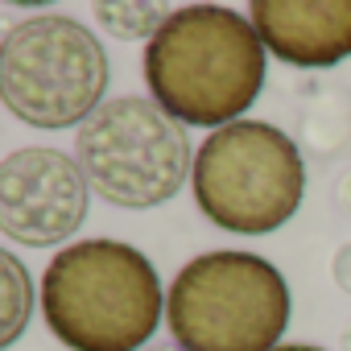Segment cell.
Instances as JSON below:
<instances>
[{
    "mask_svg": "<svg viewBox=\"0 0 351 351\" xmlns=\"http://www.w3.org/2000/svg\"><path fill=\"white\" fill-rule=\"evenodd\" d=\"M191 195L219 232L269 236L306 199L302 145L269 120H236L199 145Z\"/></svg>",
    "mask_w": 351,
    "mask_h": 351,
    "instance_id": "cell-4",
    "label": "cell"
},
{
    "mask_svg": "<svg viewBox=\"0 0 351 351\" xmlns=\"http://www.w3.org/2000/svg\"><path fill=\"white\" fill-rule=\"evenodd\" d=\"M343 145H351V91L310 83L302 95V149L330 157Z\"/></svg>",
    "mask_w": 351,
    "mask_h": 351,
    "instance_id": "cell-9",
    "label": "cell"
},
{
    "mask_svg": "<svg viewBox=\"0 0 351 351\" xmlns=\"http://www.w3.org/2000/svg\"><path fill=\"white\" fill-rule=\"evenodd\" d=\"M149 99L182 128H228L261 99L269 50L256 25L228 5H182L145 46Z\"/></svg>",
    "mask_w": 351,
    "mask_h": 351,
    "instance_id": "cell-1",
    "label": "cell"
},
{
    "mask_svg": "<svg viewBox=\"0 0 351 351\" xmlns=\"http://www.w3.org/2000/svg\"><path fill=\"white\" fill-rule=\"evenodd\" d=\"M335 207L351 219V169L339 173V182H335Z\"/></svg>",
    "mask_w": 351,
    "mask_h": 351,
    "instance_id": "cell-13",
    "label": "cell"
},
{
    "mask_svg": "<svg viewBox=\"0 0 351 351\" xmlns=\"http://www.w3.org/2000/svg\"><path fill=\"white\" fill-rule=\"evenodd\" d=\"M173 17L169 5H157V0H132V5H95V21L104 34L120 38V42H153L165 21Z\"/></svg>",
    "mask_w": 351,
    "mask_h": 351,
    "instance_id": "cell-10",
    "label": "cell"
},
{
    "mask_svg": "<svg viewBox=\"0 0 351 351\" xmlns=\"http://www.w3.org/2000/svg\"><path fill=\"white\" fill-rule=\"evenodd\" d=\"M161 314V277L136 244L75 240L42 273V318L66 351H145Z\"/></svg>",
    "mask_w": 351,
    "mask_h": 351,
    "instance_id": "cell-2",
    "label": "cell"
},
{
    "mask_svg": "<svg viewBox=\"0 0 351 351\" xmlns=\"http://www.w3.org/2000/svg\"><path fill=\"white\" fill-rule=\"evenodd\" d=\"M91 186L71 153L34 145L0 161V232L25 248L66 244L87 219Z\"/></svg>",
    "mask_w": 351,
    "mask_h": 351,
    "instance_id": "cell-7",
    "label": "cell"
},
{
    "mask_svg": "<svg viewBox=\"0 0 351 351\" xmlns=\"http://www.w3.org/2000/svg\"><path fill=\"white\" fill-rule=\"evenodd\" d=\"M277 351H326V347H314V343H281Z\"/></svg>",
    "mask_w": 351,
    "mask_h": 351,
    "instance_id": "cell-14",
    "label": "cell"
},
{
    "mask_svg": "<svg viewBox=\"0 0 351 351\" xmlns=\"http://www.w3.org/2000/svg\"><path fill=\"white\" fill-rule=\"evenodd\" d=\"M195 145L186 128L153 99H108L79 132L75 161L87 186L124 211H153L178 195L195 169Z\"/></svg>",
    "mask_w": 351,
    "mask_h": 351,
    "instance_id": "cell-6",
    "label": "cell"
},
{
    "mask_svg": "<svg viewBox=\"0 0 351 351\" xmlns=\"http://www.w3.org/2000/svg\"><path fill=\"white\" fill-rule=\"evenodd\" d=\"M330 277H335V285H339L343 293H351V244H343V248L335 252V261H330Z\"/></svg>",
    "mask_w": 351,
    "mask_h": 351,
    "instance_id": "cell-12",
    "label": "cell"
},
{
    "mask_svg": "<svg viewBox=\"0 0 351 351\" xmlns=\"http://www.w3.org/2000/svg\"><path fill=\"white\" fill-rule=\"evenodd\" d=\"M108 75V50L66 13H34L0 38V99L29 128H83L104 108Z\"/></svg>",
    "mask_w": 351,
    "mask_h": 351,
    "instance_id": "cell-5",
    "label": "cell"
},
{
    "mask_svg": "<svg viewBox=\"0 0 351 351\" xmlns=\"http://www.w3.org/2000/svg\"><path fill=\"white\" fill-rule=\"evenodd\" d=\"M248 21L285 66L326 71L351 58V0H256Z\"/></svg>",
    "mask_w": 351,
    "mask_h": 351,
    "instance_id": "cell-8",
    "label": "cell"
},
{
    "mask_svg": "<svg viewBox=\"0 0 351 351\" xmlns=\"http://www.w3.org/2000/svg\"><path fill=\"white\" fill-rule=\"evenodd\" d=\"M145 351H182V347H178V343H149Z\"/></svg>",
    "mask_w": 351,
    "mask_h": 351,
    "instance_id": "cell-15",
    "label": "cell"
},
{
    "mask_svg": "<svg viewBox=\"0 0 351 351\" xmlns=\"http://www.w3.org/2000/svg\"><path fill=\"white\" fill-rule=\"evenodd\" d=\"M165 326L182 351H277L289 326V285L261 252H199L169 281Z\"/></svg>",
    "mask_w": 351,
    "mask_h": 351,
    "instance_id": "cell-3",
    "label": "cell"
},
{
    "mask_svg": "<svg viewBox=\"0 0 351 351\" xmlns=\"http://www.w3.org/2000/svg\"><path fill=\"white\" fill-rule=\"evenodd\" d=\"M339 347H343V351H351V326L343 330V343H339Z\"/></svg>",
    "mask_w": 351,
    "mask_h": 351,
    "instance_id": "cell-16",
    "label": "cell"
},
{
    "mask_svg": "<svg viewBox=\"0 0 351 351\" xmlns=\"http://www.w3.org/2000/svg\"><path fill=\"white\" fill-rule=\"evenodd\" d=\"M0 269H5V318H0V347H13L29 318H34V277L21 265L17 252H0Z\"/></svg>",
    "mask_w": 351,
    "mask_h": 351,
    "instance_id": "cell-11",
    "label": "cell"
}]
</instances>
